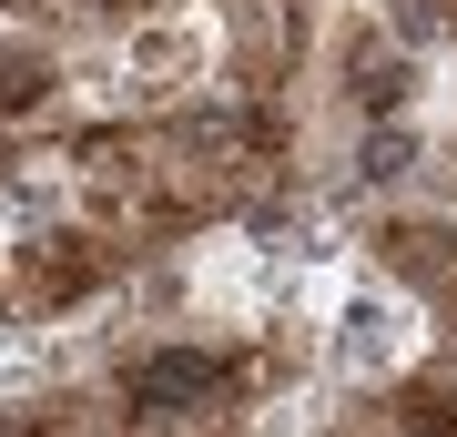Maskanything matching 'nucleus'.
Here are the masks:
<instances>
[{
    "mask_svg": "<svg viewBox=\"0 0 457 437\" xmlns=\"http://www.w3.org/2000/svg\"><path fill=\"white\" fill-rule=\"evenodd\" d=\"M427 336H437V315H427L407 285H386L376 265H345V275L315 295V315H305V357H315V376H336L345 397L396 387V376L427 357Z\"/></svg>",
    "mask_w": 457,
    "mask_h": 437,
    "instance_id": "obj_1",
    "label": "nucleus"
},
{
    "mask_svg": "<svg viewBox=\"0 0 457 437\" xmlns=\"http://www.w3.org/2000/svg\"><path fill=\"white\" fill-rule=\"evenodd\" d=\"M112 71H122V113H163V102L224 81V11L213 0H173L112 31Z\"/></svg>",
    "mask_w": 457,
    "mask_h": 437,
    "instance_id": "obj_2",
    "label": "nucleus"
},
{
    "mask_svg": "<svg viewBox=\"0 0 457 437\" xmlns=\"http://www.w3.org/2000/svg\"><path fill=\"white\" fill-rule=\"evenodd\" d=\"M62 113V41L0 31V132H31Z\"/></svg>",
    "mask_w": 457,
    "mask_h": 437,
    "instance_id": "obj_3",
    "label": "nucleus"
},
{
    "mask_svg": "<svg viewBox=\"0 0 457 437\" xmlns=\"http://www.w3.org/2000/svg\"><path fill=\"white\" fill-rule=\"evenodd\" d=\"M326 11H376V0H326Z\"/></svg>",
    "mask_w": 457,
    "mask_h": 437,
    "instance_id": "obj_4",
    "label": "nucleus"
},
{
    "mask_svg": "<svg viewBox=\"0 0 457 437\" xmlns=\"http://www.w3.org/2000/svg\"><path fill=\"white\" fill-rule=\"evenodd\" d=\"M447 51H457V0H447Z\"/></svg>",
    "mask_w": 457,
    "mask_h": 437,
    "instance_id": "obj_5",
    "label": "nucleus"
},
{
    "mask_svg": "<svg viewBox=\"0 0 457 437\" xmlns=\"http://www.w3.org/2000/svg\"><path fill=\"white\" fill-rule=\"evenodd\" d=\"M0 31H11V21H0Z\"/></svg>",
    "mask_w": 457,
    "mask_h": 437,
    "instance_id": "obj_6",
    "label": "nucleus"
}]
</instances>
